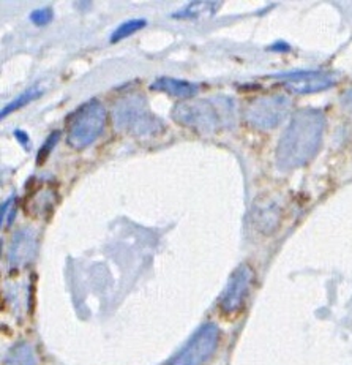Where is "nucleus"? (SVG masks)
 <instances>
[{"instance_id": "nucleus-1", "label": "nucleus", "mask_w": 352, "mask_h": 365, "mask_svg": "<svg viewBox=\"0 0 352 365\" xmlns=\"http://www.w3.org/2000/svg\"><path fill=\"white\" fill-rule=\"evenodd\" d=\"M326 118L319 109L297 111L284 130L275 150L276 166L283 171L306 165L321 149Z\"/></svg>"}, {"instance_id": "nucleus-2", "label": "nucleus", "mask_w": 352, "mask_h": 365, "mask_svg": "<svg viewBox=\"0 0 352 365\" xmlns=\"http://www.w3.org/2000/svg\"><path fill=\"white\" fill-rule=\"evenodd\" d=\"M115 128L135 136H153L165 130V123L150 111L144 95L130 93L117 101L113 109Z\"/></svg>"}, {"instance_id": "nucleus-3", "label": "nucleus", "mask_w": 352, "mask_h": 365, "mask_svg": "<svg viewBox=\"0 0 352 365\" xmlns=\"http://www.w3.org/2000/svg\"><path fill=\"white\" fill-rule=\"evenodd\" d=\"M106 108L98 100L87 101L73 114L68 123L67 143L76 150L89 148L101 136L106 125Z\"/></svg>"}, {"instance_id": "nucleus-4", "label": "nucleus", "mask_w": 352, "mask_h": 365, "mask_svg": "<svg viewBox=\"0 0 352 365\" xmlns=\"http://www.w3.org/2000/svg\"><path fill=\"white\" fill-rule=\"evenodd\" d=\"M172 118L180 125L193 128L197 133H215L223 123L214 101L209 100L179 103L172 109Z\"/></svg>"}, {"instance_id": "nucleus-5", "label": "nucleus", "mask_w": 352, "mask_h": 365, "mask_svg": "<svg viewBox=\"0 0 352 365\" xmlns=\"http://www.w3.org/2000/svg\"><path fill=\"white\" fill-rule=\"evenodd\" d=\"M219 340V329L207 323L196 331L190 341L170 361V365H202L215 353Z\"/></svg>"}, {"instance_id": "nucleus-6", "label": "nucleus", "mask_w": 352, "mask_h": 365, "mask_svg": "<svg viewBox=\"0 0 352 365\" xmlns=\"http://www.w3.org/2000/svg\"><path fill=\"white\" fill-rule=\"evenodd\" d=\"M291 100L284 95H270V97H262L247 108L245 119L250 125L269 130L276 127L289 113Z\"/></svg>"}, {"instance_id": "nucleus-7", "label": "nucleus", "mask_w": 352, "mask_h": 365, "mask_svg": "<svg viewBox=\"0 0 352 365\" xmlns=\"http://www.w3.org/2000/svg\"><path fill=\"white\" fill-rule=\"evenodd\" d=\"M275 78L280 79V83L289 92H294L299 95L326 91L335 84L333 76H330L328 73L324 71H289L275 75Z\"/></svg>"}, {"instance_id": "nucleus-8", "label": "nucleus", "mask_w": 352, "mask_h": 365, "mask_svg": "<svg viewBox=\"0 0 352 365\" xmlns=\"http://www.w3.org/2000/svg\"><path fill=\"white\" fill-rule=\"evenodd\" d=\"M252 282H253L252 269L247 264L239 266L231 275V279L227 282L222 297H219V309H222L224 313H236L237 310H240V307L244 304L248 291H250Z\"/></svg>"}, {"instance_id": "nucleus-9", "label": "nucleus", "mask_w": 352, "mask_h": 365, "mask_svg": "<svg viewBox=\"0 0 352 365\" xmlns=\"http://www.w3.org/2000/svg\"><path fill=\"white\" fill-rule=\"evenodd\" d=\"M36 250L35 235L31 230H21L16 232L10 248V261L16 266L27 264L33 258Z\"/></svg>"}, {"instance_id": "nucleus-10", "label": "nucleus", "mask_w": 352, "mask_h": 365, "mask_svg": "<svg viewBox=\"0 0 352 365\" xmlns=\"http://www.w3.org/2000/svg\"><path fill=\"white\" fill-rule=\"evenodd\" d=\"M280 222V209L275 202L262 201V204L256 202L253 207V223L258 226V230L270 235Z\"/></svg>"}, {"instance_id": "nucleus-11", "label": "nucleus", "mask_w": 352, "mask_h": 365, "mask_svg": "<svg viewBox=\"0 0 352 365\" xmlns=\"http://www.w3.org/2000/svg\"><path fill=\"white\" fill-rule=\"evenodd\" d=\"M152 91H160L172 95V97L179 98H190L200 91V86L193 84L185 79H175V78H158L155 83L150 86Z\"/></svg>"}, {"instance_id": "nucleus-12", "label": "nucleus", "mask_w": 352, "mask_h": 365, "mask_svg": "<svg viewBox=\"0 0 352 365\" xmlns=\"http://www.w3.org/2000/svg\"><path fill=\"white\" fill-rule=\"evenodd\" d=\"M219 2H192L185 9L174 13V18L177 19H200L204 16H212L219 9Z\"/></svg>"}, {"instance_id": "nucleus-13", "label": "nucleus", "mask_w": 352, "mask_h": 365, "mask_svg": "<svg viewBox=\"0 0 352 365\" xmlns=\"http://www.w3.org/2000/svg\"><path fill=\"white\" fill-rule=\"evenodd\" d=\"M56 192H53L49 187L48 188H36V192L31 195V201H29V207L33 209L35 215H41L49 214V209L54 206L53 204V196Z\"/></svg>"}, {"instance_id": "nucleus-14", "label": "nucleus", "mask_w": 352, "mask_h": 365, "mask_svg": "<svg viewBox=\"0 0 352 365\" xmlns=\"http://www.w3.org/2000/svg\"><path fill=\"white\" fill-rule=\"evenodd\" d=\"M5 365H36L33 349L29 345L21 343V345L11 349L9 357H6Z\"/></svg>"}, {"instance_id": "nucleus-15", "label": "nucleus", "mask_w": 352, "mask_h": 365, "mask_svg": "<svg viewBox=\"0 0 352 365\" xmlns=\"http://www.w3.org/2000/svg\"><path fill=\"white\" fill-rule=\"evenodd\" d=\"M145 26H147L145 19H130V21H127V23H123L115 29L111 35V38H109V41L111 43L120 41L123 38H127V36L136 34L138 31H141V29H144Z\"/></svg>"}, {"instance_id": "nucleus-16", "label": "nucleus", "mask_w": 352, "mask_h": 365, "mask_svg": "<svg viewBox=\"0 0 352 365\" xmlns=\"http://www.w3.org/2000/svg\"><path fill=\"white\" fill-rule=\"evenodd\" d=\"M40 95H41V91L36 89V87H32V89H29V91L23 92L16 100L11 101V103H9V105H6V106L2 109V118H6V115H9L10 113L16 111V109L29 105V103H31V101H33L35 98H38Z\"/></svg>"}, {"instance_id": "nucleus-17", "label": "nucleus", "mask_w": 352, "mask_h": 365, "mask_svg": "<svg viewBox=\"0 0 352 365\" xmlns=\"http://www.w3.org/2000/svg\"><path fill=\"white\" fill-rule=\"evenodd\" d=\"M58 138H61V131H58V130L53 131V133L49 135V138L45 141V144H43V148H41L40 152H38V160H36V163L41 165L43 162H45V160L49 157V153L53 152L54 145H56L57 141H58Z\"/></svg>"}, {"instance_id": "nucleus-18", "label": "nucleus", "mask_w": 352, "mask_h": 365, "mask_svg": "<svg viewBox=\"0 0 352 365\" xmlns=\"http://www.w3.org/2000/svg\"><path fill=\"white\" fill-rule=\"evenodd\" d=\"M54 18V11L53 9H49V6H45V9H38L32 11L31 14V21L35 26H48L51 21Z\"/></svg>"}, {"instance_id": "nucleus-19", "label": "nucleus", "mask_w": 352, "mask_h": 365, "mask_svg": "<svg viewBox=\"0 0 352 365\" xmlns=\"http://www.w3.org/2000/svg\"><path fill=\"white\" fill-rule=\"evenodd\" d=\"M14 204H16V198H14V196H11V198H9L2 204V225L4 226L6 223L13 222L11 218L14 215Z\"/></svg>"}, {"instance_id": "nucleus-20", "label": "nucleus", "mask_w": 352, "mask_h": 365, "mask_svg": "<svg viewBox=\"0 0 352 365\" xmlns=\"http://www.w3.org/2000/svg\"><path fill=\"white\" fill-rule=\"evenodd\" d=\"M14 136L18 138V141L23 144V145H26V148L29 149V144H31V140H29V135L26 133V131H23V130H16L14 131Z\"/></svg>"}, {"instance_id": "nucleus-21", "label": "nucleus", "mask_w": 352, "mask_h": 365, "mask_svg": "<svg viewBox=\"0 0 352 365\" xmlns=\"http://www.w3.org/2000/svg\"><path fill=\"white\" fill-rule=\"evenodd\" d=\"M270 49H272V51H289L291 48H289L288 43H284V41H276L275 45L270 46Z\"/></svg>"}]
</instances>
